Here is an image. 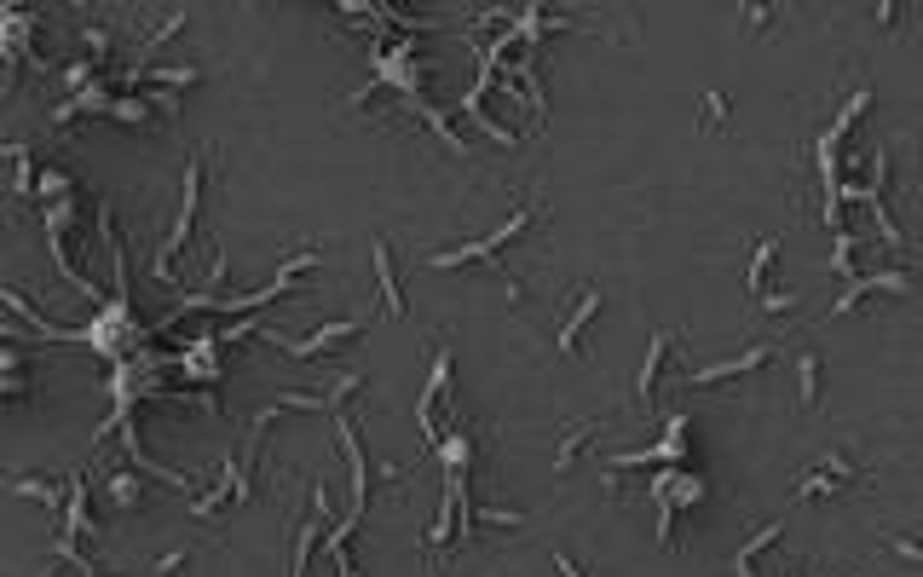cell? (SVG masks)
Returning a JSON list of instances; mask_svg holds the SVG:
<instances>
[{"label":"cell","instance_id":"16","mask_svg":"<svg viewBox=\"0 0 923 577\" xmlns=\"http://www.w3.org/2000/svg\"><path fill=\"white\" fill-rule=\"evenodd\" d=\"M81 40H87L93 52H110V35H104V30H81Z\"/></svg>","mask_w":923,"mask_h":577},{"label":"cell","instance_id":"4","mask_svg":"<svg viewBox=\"0 0 923 577\" xmlns=\"http://www.w3.org/2000/svg\"><path fill=\"white\" fill-rule=\"evenodd\" d=\"M768 359H774V341H756L750 352H739V359H727V364H710V369H698V387H710V381H727V376H745V369H762Z\"/></svg>","mask_w":923,"mask_h":577},{"label":"cell","instance_id":"13","mask_svg":"<svg viewBox=\"0 0 923 577\" xmlns=\"http://www.w3.org/2000/svg\"><path fill=\"white\" fill-rule=\"evenodd\" d=\"M104 110H110L116 121H145V116H150V110H145V99H110Z\"/></svg>","mask_w":923,"mask_h":577},{"label":"cell","instance_id":"7","mask_svg":"<svg viewBox=\"0 0 923 577\" xmlns=\"http://www.w3.org/2000/svg\"><path fill=\"white\" fill-rule=\"evenodd\" d=\"M779 531H785V519H774V526H762V531H750V543H745V548H739V555H733V577H750V566H756V555H762V548L774 543Z\"/></svg>","mask_w":923,"mask_h":577},{"label":"cell","instance_id":"1","mask_svg":"<svg viewBox=\"0 0 923 577\" xmlns=\"http://www.w3.org/2000/svg\"><path fill=\"white\" fill-rule=\"evenodd\" d=\"M352 335H364V318H341V324H329V329H318V335H306V341H278V347L288 359H318V352H335V341H352Z\"/></svg>","mask_w":923,"mask_h":577},{"label":"cell","instance_id":"15","mask_svg":"<svg viewBox=\"0 0 923 577\" xmlns=\"http://www.w3.org/2000/svg\"><path fill=\"white\" fill-rule=\"evenodd\" d=\"M479 519H485V526H519L526 514H514V508H479Z\"/></svg>","mask_w":923,"mask_h":577},{"label":"cell","instance_id":"11","mask_svg":"<svg viewBox=\"0 0 923 577\" xmlns=\"http://www.w3.org/2000/svg\"><path fill=\"white\" fill-rule=\"evenodd\" d=\"M104 485H110V497H116V508H133V502H145V485H139V479H133V474H110Z\"/></svg>","mask_w":923,"mask_h":577},{"label":"cell","instance_id":"17","mask_svg":"<svg viewBox=\"0 0 923 577\" xmlns=\"http://www.w3.org/2000/svg\"><path fill=\"white\" fill-rule=\"evenodd\" d=\"M555 572H560V577H583V566H577L572 555H555Z\"/></svg>","mask_w":923,"mask_h":577},{"label":"cell","instance_id":"9","mask_svg":"<svg viewBox=\"0 0 923 577\" xmlns=\"http://www.w3.org/2000/svg\"><path fill=\"white\" fill-rule=\"evenodd\" d=\"M774 254H779V237L756 243V254H750V266H745V288H750V295H762V278H768V266H774Z\"/></svg>","mask_w":923,"mask_h":577},{"label":"cell","instance_id":"12","mask_svg":"<svg viewBox=\"0 0 923 577\" xmlns=\"http://www.w3.org/2000/svg\"><path fill=\"white\" fill-rule=\"evenodd\" d=\"M128 81H168V87H191V81H202V70L173 64V70H145V75H128Z\"/></svg>","mask_w":923,"mask_h":577},{"label":"cell","instance_id":"3","mask_svg":"<svg viewBox=\"0 0 923 577\" xmlns=\"http://www.w3.org/2000/svg\"><path fill=\"white\" fill-rule=\"evenodd\" d=\"M670 352H675V335H670V329H664V335H652V347H646V364H641V376H635V393H641V404H652V393H658V376H664Z\"/></svg>","mask_w":923,"mask_h":577},{"label":"cell","instance_id":"5","mask_svg":"<svg viewBox=\"0 0 923 577\" xmlns=\"http://www.w3.org/2000/svg\"><path fill=\"white\" fill-rule=\"evenodd\" d=\"M369 266H376V283H381V300H387V312L398 318L404 312V295H398V278H393V260H387V243H369Z\"/></svg>","mask_w":923,"mask_h":577},{"label":"cell","instance_id":"18","mask_svg":"<svg viewBox=\"0 0 923 577\" xmlns=\"http://www.w3.org/2000/svg\"><path fill=\"white\" fill-rule=\"evenodd\" d=\"M779 577H796V572H779Z\"/></svg>","mask_w":923,"mask_h":577},{"label":"cell","instance_id":"8","mask_svg":"<svg viewBox=\"0 0 923 577\" xmlns=\"http://www.w3.org/2000/svg\"><path fill=\"white\" fill-rule=\"evenodd\" d=\"M796 398H803V410H820V352H803V364H796Z\"/></svg>","mask_w":923,"mask_h":577},{"label":"cell","instance_id":"14","mask_svg":"<svg viewBox=\"0 0 923 577\" xmlns=\"http://www.w3.org/2000/svg\"><path fill=\"white\" fill-rule=\"evenodd\" d=\"M705 128H727V99L722 93H705Z\"/></svg>","mask_w":923,"mask_h":577},{"label":"cell","instance_id":"19","mask_svg":"<svg viewBox=\"0 0 923 577\" xmlns=\"http://www.w3.org/2000/svg\"><path fill=\"white\" fill-rule=\"evenodd\" d=\"M854 577H860V572H854Z\"/></svg>","mask_w":923,"mask_h":577},{"label":"cell","instance_id":"6","mask_svg":"<svg viewBox=\"0 0 923 577\" xmlns=\"http://www.w3.org/2000/svg\"><path fill=\"white\" fill-rule=\"evenodd\" d=\"M600 312V288H583V306L566 318V329H560V341H555V352H577V335H583V324Z\"/></svg>","mask_w":923,"mask_h":577},{"label":"cell","instance_id":"10","mask_svg":"<svg viewBox=\"0 0 923 577\" xmlns=\"http://www.w3.org/2000/svg\"><path fill=\"white\" fill-rule=\"evenodd\" d=\"M12 491H23V497H35V502H47V508L64 502V491L52 485V479H35V474H12Z\"/></svg>","mask_w":923,"mask_h":577},{"label":"cell","instance_id":"2","mask_svg":"<svg viewBox=\"0 0 923 577\" xmlns=\"http://www.w3.org/2000/svg\"><path fill=\"white\" fill-rule=\"evenodd\" d=\"M445 387H450V352H439V364H433V376H427V393L416 398V422H422V433L439 445V422H433V404L445 398Z\"/></svg>","mask_w":923,"mask_h":577}]
</instances>
